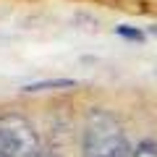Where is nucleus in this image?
I'll return each instance as SVG.
<instances>
[{
    "label": "nucleus",
    "mask_w": 157,
    "mask_h": 157,
    "mask_svg": "<svg viewBox=\"0 0 157 157\" xmlns=\"http://www.w3.org/2000/svg\"><path fill=\"white\" fill-rule=\"evenodd\" d=\"M84 157H134L123 126L105 107H89L81 131Z\"/></svg>",
    "instance_id": "1"
},
{
    "label": "nucleus",
    "mask_w": 157,
    "mask_h": 157,
    "mask_svg": "<svg viewBox=\"0 0 157 157\" xmlns=\"http://www.w3.org/2000/svg\"><path fill=\"white\" fill-rule=\"evenodd\" d=\"M0 157H45L34 126L18 113L0 115Z\"/></svg>",
    "instance_id": "2"
},
{
    "label": "nucleus",
    "mask_w": 157,
    "mask_h": 157,
    "mask_svg": "<svg viewBox=\"0 0 157 157\" xmlns=\"http://www.w3.org/2000/svg\"><path fill=\"white\" fill-rule=\"evenodd\" d=\"M76 86L73 78H45V81H34V84H26L24 92L32 94V92H47V89H71Z\"/></svg>",
    "instance_id": "3"
},
{
    "label": "nucleus",
    "mask_w": 157,
    "mask_h": 157,
    "mask_svg": "<svg viewBox=\"0 0 157 157\" xmlns=\"http://www.w3.org/2000/svg\"><path fill=\"white\" fill-rule=\"evenodd\" d=\"M134 157H157V144L155 141H141L134 149Z\"/></svg>",
    "instance_id": "4"
},
{
    "label": "nucleus",
    "mask_w": 157,
    "mask_h": 157,
    "mask_svg": "<svg viewBox=\"0 0 157 157\" xmlns=\"http://www.w3.org/2000/svg\"><path fill=\"white\" fill-rule=\"evenodd\" d=\"M118 34H123V37H131V39H141V34H139V32H134V29H126V26L118 29Z\"/></svg>",
    "instance_id": "5"
},
{
    "label": "nucleus",
    "mask_w": 157,
    "mask_h": 157,
    "mask_svg": "<svg viewBox=\"0 0 157 157\" xmlns=\"http://www.w3.org/2000/svg\"><path fill=\"white\" fill-rule=\"evenodd\" d=\"M149 32H152V34H155V37H157V26H152V29H149Z\"/></svg>",
    "instance_id": "6"
},
{
    "label": "nucleus",
    "mask_w": 157,
    "mask_h": 157,
    "mask_svg": "<svg viewBox=\"0 0 157 157\" xmlns=\"http://www.w3.org/2000/svg\"><path fill=\"white\" fill-rule=\"evenodd\" d=\"M45 157H50V155H45Z\"/></svg>",
    "instance_id": "7"
}]
</instances>
